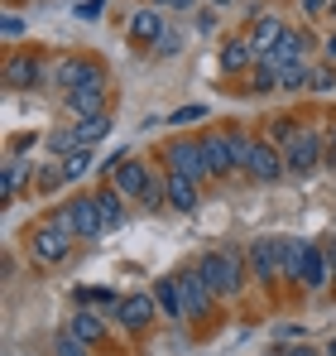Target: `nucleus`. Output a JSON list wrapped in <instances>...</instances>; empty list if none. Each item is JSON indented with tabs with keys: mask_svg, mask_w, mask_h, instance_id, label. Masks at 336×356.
Returning a JSON list of instances; mask_svg holds the SVG:
<instances>
[{
	"mask_svg": "<svg viewBox=\"0 0 336 356\" xmlns=\"http://www.w3.org/2000/svg\"><path fill=\"white\" fill-rule=\"evenodd\" d=\"M226 140H230V159H235V169L245 174V164H250V149H255V140H250L245 130H226Z\"/></svg>",
	"mask_w": 336,
	"mask_h": 356,
	"instance_id": "obj_31",
	"label": "nucleus"
},
{
	"mask_svg": "<svg viewBox=\"0 0 336 356\" xmlns=\"http://www.w3.org/2000/svg\"><path fill=\"white\" fill-rule=\"evenodd\" d=\"M327 15H332V19H336V0H332V10H327Z\"/></svg>",
	"mask_w": 336,
	"mask_h": 356,
	"instance_id": "obj_50",
	"label": "nucleus"
},
{
	"mask_svg": "<svg viewBox=\"0 0 336 356\" xmlns=\"http://www.w3.org/2000/svg\"><path fill=\"white\" fill-rule=\"evenodd\" d=\"M332 87H336V67H332V63L312 67V92H332Z\"/></svg>",
	"mask_w": 336,
	"mask_h": 356,
	"instance_id": "obj_36",
	"label": "nucleus"
},
{
	"mask_svg": "<svg viewBox=\"0 0 336 356\" xmlns=\"http://www.w3.org/2000/svg\"><path fill=\"white\" fill-rule=\"evenodd\" d=\"M187 120H207V106H183L168 116V125H187Z\"/></svg>",
	"mask_w": 336,
	"mask_h": 356,
	"instance_id": "obj_39",
	"label": "nucleus"
},
{
	"mask_svg": "<svg viewBox=\"0 0 336 356\" xmlns=\"http://www.w3.org/2000/svg\"><path fill=\"white\" fill-rule=\"evenodd\" d=\"M308 245H312V241H293V236H279V280H288V284H303V265H308Z\"/></svg>",
	"mask_w": 336,
	"mask_h": 356,
	"instance_id": "obj_14",
	"label": "nucleus"
},
{
	"mask_svg": "<svg viewBox=\"0 0 336 356\" xmlns=\"http://www.w3.org/2000/svg\"><path fill=\"white\" fill-rule=\"evenodd\" d=\"M19 183H24V159H10V164H5V174H0V197H5V202H15Z\"/></svg>",
	"mask_w": 336,
	"mask_h": 356,
	"instance_id": "obj_30",
	"label": "nucleus"
},
{
	"mask_svg": "<svg viewBox=\"0 0 336 356\" xmlns=\"http://www.w3.org/2000/svg\"><path fill=\"white\" fill-rule=\"evenodd\" d=\"M140 202H144L149 212H159V207H168V188H164V178H149V188L140 193Z\"/></svg>",
	"mask_w": 336,
	"mask_h": 356,
	"instance_id": "obj_32",
	"label": "nucleus"
},
{
	"mask_svg": "<svg viewBox=\"0 0 336 356\" xmlns=\"http://www.w3.org/2000/svg\"><path fill=\"white\" fill-rule=\"evenodd\" d=\"M207 5H212V10H230V0H207Z\"/></svg>",
	"mask_w": 336,
	"mask_h": 356,
	"instance_id": "obj_47",
	"label": "nucleus"
},
{
	"mask_svg": "<svg viewBox=\"0 0 336 356\" xmlns=\"http://www.w3.org/2000/svg\"><path fill=\"white\" fill-rule=\"evenodd\" d=\"M250 92H279V67L269 58L255 63V72H250Z\"/></svg>",
	"mask_w": 336,
	"mask_h": 356,
	"instance_id": "obj_26",
	"label": "nucleus"
},
{
	"mask_svg": "<svg viewBox=\"0 0 336 356\" xmlns=\"http://www.w3.org/2000/svg\"><path fill=\"white\" fill-rule=\"evenodd\" d=\"M202 159H207L212 178L235 174V159H230V140L226 135H202Z\"/></svg>",
	"mask_w": 336,
	"mask_h": 356,
	"instance_id": "obj_17",
	"label": "nucleus"
},
{
	"mask_svg": "<svg viewBox=\"0 0 336 356\" xmlns=\"http://www.w3.org/2000/svg\"><path fill=\"white\" fill-rule=\"evenodd\" d=\"M77 303H106V308H120V294H115V289H77Z\"/></svg>",
	"mask_w": 336,
	"mask_h": 356,
	"instance_id": "obj_33",
	"label": "nucleus"
},
{
	"mask_svg": "<svg viewBox=\"0 0 336 356\" xmlns=\"http://www.w3.org/2000/svg\"><path fill=\"white\" fill-rule=\"evenodd\" d=\"M154 298H159V308H164L168 318H183V298H178V284L173 280H159L154 284Z\"/></svg>",
	"mask_w": 336,
	"mask_h": 356,
	"instance_id": "obj_28",
	"label": "nucleus"
},
{
	"mask_svg": "<svg viewBox=\"0 0 336 356\" xmlns=\"http://www.w3.org/2000/svg\"><path fill=\"white\" fill-rule=\"evenodd\" d=\"M197 275L207 280V289L217 298H235L245 289V250H235V245H221V250H207L202 260H197Z\"/></svg>",
	"mask_w": 336,
	"mask_h": 356,
	"instance_id": "obj_1",
	"label": "nucleus"
},
{
	"mask_svg": "<svg viewBox=\"0 0 336 356\" xmlns=\"http://www.w3.org/2000/svg\"><path fill=\"white\" fill-rule=\"evenodd\" d=\"M322 58H327V63H332V67H336V29H332V34H327V44H322Z\"/></svg>",
	"mask_w": 336,
	"mask_h": 356,
	"instance_id": "obj_45",
	"label": "nucleus"
},
{
	"mask_svg": "<svg viewBox=\"0 0 336 356\" xmlns=\"http://www.w3.org/2000/svg\"><path fill=\"white\" fill-rule=\"evenodd\" d=\"M298 135H303V130H298V120H293V116H279V120H274V140H279V145H293Z\"/></svg>",
	"mask_w": 336,
	"mask_h": 356,
	"instance_id": "obj_35",
	"label": "nucleus"
},
{
	"mask_svg": "<svg viewBox=\"0 0 336 356\" xmlns=\"http://www.w3.org/2000/svg\"><path fill=\"white\" fill-rule=\"evenodd\" d=\"M327 164L336 169V120H332V145H327Z\"/></svg>",
	"mask_w": 336,
	"mask_h": 356,
	"instance_id": "obj_46",
	"label": "nucleus"
},
{
	"mask_svg": "<svg viewBox=\"0 0 336 356\" xmlns=\"http://www.w3.org/2000/svg\"><path fill=\"white\" fill-rule=\"evenodd\" d=\"M62 183H67V178H62V164H49V169L39 174V188H44V193H53V188H62Z\"/></svg>",
	"mask_w": 336,
	"mask_h": 356,
	"instance_id": "obj_38",
	"label": "nucleus"
},
{
	"mask_svg": "<svg viewBox=\"0 0 336 356\" xmlns=\"http://www.w3.org/2000/svg\"><path fill=\"white\" fill-rule=\"evenodd\" d=\"M283 29H288V24H283L279 15H255V19H250V29H245V39H250V49H255V58H269V54H274V44L283 39Z\"/></svg>",
	"mask_w": 336,
	"mask_h": 356,
	"instance_id": "obj_10",
	"label": "nucleus"
},
{
	"mask_svg": "<svg viewBox=\"0 0 336 356\" xmlns=\"http://www.w3.org/2000/svg\"><path fill=\"white\" fill-rule=\"evenodd\" d=\"M279 92H312V63H288V67H279Z\"/></svg>",
	"mask_w": 336,
	"mask_h": 356,
	"instance_id": "obj_25",
	"label": "nucleus"
},
{
	"mask_svg": "<svg viewBox=\"0 0 336 356\" xmlns=\"http://www.w3.org/2000/svg\"><path fill=\"white\" fill-rule=\"evenodd\" d=\"M49 149H53L58 159L77 154V149H82V145H77V125H62V130H53V135H49Z\"/></svg>",
	"mask_w": 336,
	"mask_h": 356,
	"instance_id": "obj_29",
	"label": "nucleus"
},
{
	"mask_svg": "<svg viewBox=\"0 0 336 356\" xmlns=\"http://www.w3.org/2000/svg\"><path fill=\"white\" fill-rule=\"evenodd\" d=\"M67 332L77 337V342H87V347H96L101 337H106V323L92 313V308H77L72 318H67Z\"/></svg>",
	"mask_w": 336,
	"mask_h": 356,
	"instance_id": "obj_21",
	"label": "nucleus"
},
{
	"mask_svg": "<svg viewBox=\"0 0 336 356\" xmlns=\"http://www.w3.org/2000/svg\"><path fill=\"white\" fill-rule=\"evenodd\" d=\"M303 5V15H327L332 10V0H298Z\"/></svg>",
	"mask_w": 336,
	"mask_h": 356,
	"instance_id": "obj_43",
	"label": "nucleus"
},
{
	"mask_svg": "<svg viewBox=\"0 0 336 356\" xmlns=\"http://www.w3.org/2000/svg\"><path fill=\"white\" fill-rule=\"evenodd\" d=\"M130 39H135V44H159V39H164V15H159V10H135Z\"/></svg>",
	"mask_w": 336,
	"mask_h": 356,
	"instance_id": "obj_22",
	"label": "nucleus"
},
{
	"mask_svg": "<svg viewBox=\"0 0 336 356\" xmlns=\"http://www.w3.org/2000/svg\"><path fill=\"white\" fill-rule=\"evenodd\" d=\"M322 164H327V140H322V130H303L293 145H283V169L293 178L317 174Z\"/></svg>",
	"mask_w": 336,
	"mask_h": 356,
	"instance_id": "obj_2",
	"label": "nucleus"
},
{
	"mask_svg": "<svg viewBox=\"0 0 336 356\" xmlns=\"http://www.w3.org/2000/svg\"><path fill=\"white\" fill-rule=\"evenodd\" d=\"M106 82H87V87H77V92H67V111L72 120H87V116H101L106 111Z\"/></svg>",
	"mask_w": 336,
	"mask_h": 356,
	"instance_id": "obj_12",
	"label": "nucleus"
},
{
	"mask_svg": "<svg viewBox=\"0 0 336 356\" xmlns=\"http://www.w3.org/2000/svg\"><path fill=\"white\" fill-rule=\"evenodd\" d=\"M106 135H111V116H106V111H101V116L77 120V145H82V149H96Z\"/></svg>",
	"mask_w": 336,
	"mask_h": 356,
	"instance_id": "obj_23",
	"label": "nucleus"
},
{
	"mask_svg": "<svg viewBox=\"0 0 336 356\" xmlns=\"http://www.w3.org/2000/svg\"><path fill=\"white\" fill-rule=\"evenodd\" d=\"M164 164H168V174H183V178H192V183H207V178H212L207 159H202V140H183V135L168 140Z\"/></svg>",
	"mask_w": 336,
	"mask_h": 356,
	"instance_id": "obj_3",
	"label": "nucleus"
},
{
	"mask_svg": "<svg viewBox=\"0 0 336 356\" xmlns=\"http://www.w3.org/2000/svg\"><path fill=\"white\" fill-rule=\"evenodd\" d=\"M72 232L67 227H58V222H39L34 232H29V255L39 260V265H58V260H67V250H72Z\"/></svg>",
	"mask_w": 336,
	"mask_h": 356,
	"instance_id": "obj_4",
	"label": "nucleus"
},
{
	"mask_svg": "<svg viewBox=\"0 0 336 356\" xmlns=\"http://www.w3.org/2000/svg\"><path fill=\"white\" fill-rule=\"evenodd\" d=\"M58 164H62V178H67V183H77V178L92 174L96 159H92V149H77V154H67V159H58Z\"/></svg>",
	"mask_w": 336,
	"mask_h": 356,
	"instance_id": "obj_27",
	"label": "nucleus"
},
{
	"mask_svg": "<svg viewBox=\"0 0 336 356\" xmlns=\"http://www.w3.org/2000/svg\"><path fill=\"white\" fill-rule=\"evenodd\" d=\"M322 255H327V265H332V280H336V236L322 241Z\"/></svg>",
	"mask_w": 336,
	"mask_h": 356,
	"instance_id": "obj_44",
	"label": "nucleus"
},
{
	"mask_svg": "<svg viewBox=\"0 0 336 356\" xmlns=\"http://www.w3.org/2000/svg\"><path fill=\"white\" fill-rule=\"evenodd\" d=\"M250 63H260V58H255V49H250L245 34H235V39H226V44H221V72H226V77L245 72Z\"/></svg>",
	"mask_w": 336,
	"mask_h": 356,
	"instance_id": "obj_19",
	"label": "nucleus"
},
{
	"mask_svg": "<svg viewBox=\"0 0 336 356\" xmlns=\"http://www.w3.org/2000/svg\"><path fill=\"white\" fill-rule=\"evenodd\" d=\"M245 174L255 178V183H279L288 169H283V154L269 145V140H255V149H250V164H245Z\"/></svg>",
	"mask_w": 336,
	"mask_h": 356,
	"instance_id": "obj_9",
	"label": "nucleus"
},
{
	"mask_svg": "<svg viewBox=\"0 0 336 356\" xmlns=\"http://www.w3.org/2000/svg\"><path fill=\"white\" fill-rule=\"evenodd\" d=\"M149 178H154V174H149V164L130 154V159L115 169V188H120V193H130V197H140V193L149 188Z\"/></svg>",
	"mask_w": 336,
	"mask_h": 356,
	"instance_id": "obj_20",
	"label": "nucleus"
},
{
	"mask_svg": "<svg viewBox=\"0 0 336 356\" xmlns=\"http://www.w3.org/2000/svg\"><path fill=\"white\" fill-rule=\"evenodd\" d=\"M308 49H312L308 29H283V39L274 44L269 63H274V67H288V63H308Z\"/></svg>",
	"mask_w": 336,
	"mask_h": 356,
	"instance_id": "obj_15",
	"label": "nucleus"
},
{
	"mask_svg": "<svg viewBox=\"0 0 336 356\" xmlns=\"http://www.w3.org/2000/svg\"><path fill=\"white\" fill-rule=\"evenodd\" d=\"M101 10H106V0H82L77 5V19H101Z\"/></svg>",
	"mask_w": 336,
	"mask_h": 356,
	"instance_id": "obj_41",
	"label": "nucleus"
},
{
	"mask_svg": "<svg viewBox=\"0 0 336 356\" xmlns=\"http://www.w3.org/2000/svg\"><path fill=\"white\" fill-rule=\"evenodd\" d=\"M164 188H168V207L173 212H192L202 202V183H192L183 174H164Z\"/></svg>",
	"mask_w": 336,
	"mask_h": 356,
	"instance_id": "obj_16",
	"label": "nucleus"
},
{
	"mask_svg": "<svg viewBox=\"0 0 336 356\" xmlns=\"http://www.w3.org/2000/svg\"><path fill=\"white\" fill-rule=\"evenodd\" d=\"M245 265H250V280L274 284L279 280V236H255L245 245Z\"/></svg>",
	"mask_w": 336,
	"mask_h": 356,
	"instance_id": "obj_6",
	"label": "nucleus"
},
{
	"mask_svg": "<svg viewBox=\"0 0 336 356\" xmlns=\"http://www.w3.org/2000/svg\"><path fill=\"white\" fill-rule=\"evenodd\" d=\"M327 284H332V265H327L322 245L312 241V245H308V265H303V289H308V294H322Z\"/></svg>",
	"mask_w": 336,
	"mask_h": 356,
	"instance_id": "obj_18",
	"label": "nucleus"
},
{
	"mask_svg": "<svg viewBox=\"0 0 336 356\" xmlns=\"http://www.w3.org/2000/svg\"><path fill=\"white\" fill-rule=\"evenodd\" d=\"M0 34H5V39H19V34H24V19H19V15H5V19H0Z\"/></svg>",
	"mask_w": 336,
	"mask_h": 356,
	"instance_id": "obj_40",
	"label": "nucleus"
},
{
	"mask_svg": "<svg viewBox=\"0 0 336 356\" xmlns=\"http://www.w3.org/2000/svg\"><path fill=\"white\" fill-rule=\"evenodd\" d=\"M327 356H336V337H332V342H327Z\"/></svg>",
	"mask_w": 336,
	"mask_h": 356,
	"instance_id": "obj_49",
	"label": "nucleus"
},
{
	"mask_svg": "<svg viewBox=\"0 0 336 356\" xmlns=\"http://www.w3.org/2000/svg\"><path fill=\"white\" fill-rule=\"evenodd\" d=\"M96 207H101V222H106V232H111V227H120V217H125V193H120V188H101V193H96Z\"/></svg>",
	"mask_w": 336,
	"mask_h": 356,
	"instance_id": "obj_24",
	"label": "nucleus"
},
{
	"mask_svg": "<svg viewBox=\"0 0 336 356\" xmlns=\"http://www.w3.org/2000/svg\"><path fill=\"white\" fill-rule=\"evenodd\" d=\"M87 82H106V67L92 58H62L53 67V87H62V92H77Z\"/></svg>",
	"mask_w": 336,
	"mask_h": 356,
	"instance_id": "obj_7",
	"label": "nucleus"
},
{
	"mask_svg": "<svg viewBox=\"0 0 336 356\" xmlns=\"http://www.w3.org/2000/svg\"><path fill=\"white\" fill-rule=\"evenodd\" d=\"M173 284H178V298H183V318H207V313H212L217 294L207 289V280L197 275V265L183 270V275H173Z\"/></svg>",
	"mask_w": 336,
	"mask_h": 356,
	"instance_id": "obj_5",
	"label": "nucleus"
},
{
	"mask_svg": "<svg viewBox=\"0 0 336 356\" xmlns=\"http://www.w3.org/2000/svg\"><path fill=\"white\" fill-rule=\"evenodd\" d=\"M115 318H120V327H125V332H144V327L159 318V298H154V294H130V298H120Z\"/></svg>",
	"mask_w": 336,
	"mask_h": 356,
	"instance_id": "obj_8",
	"label": "nucleus"
},
{
	"mask_svg": "<svg viewBox=\"0 0 336 356\" xmlns=\"http://www.w3.org/2000/svg\"><path fill=\"white\" fill-rule=\"evenodd\" d=\"M39 82H44V63L34 58V54H15V58L5 63V87L29 92V87H39Z\"/></svg>",
	"mask_w": 336,
	"mask_h": 356,
	"instance_id": "obj_13",
	"label": "nucleus"
},
{
	"mask_svg": "<svg viewBox=\"0 0 336 356\" xmlns=\"http://www.w3.org/2000/svg\"><path fill=\"white\" fill-rule=\"evenodd\" d=\"M58 356H87V342H77V337H72V332H62V337H58V347H53Z\"/></svg>",
	"mask_w": 336,
	"mask_h": 356,
	"instance_id": "obj_37",
	"label": "nucleus"
},
{
	"mask_svg": "<svg viewBox=\"0 0 336 356\" xmlns=\"http://www.w3.org/2000/svg\"><path fill=\"white\" fill-rule=\"evenodd\" d=\"M279 356H327V352H317V347H308V342H293V347H283Z\"/></svg>",
	"mask_w": 336,
	"mask_h": 356,
	"instance_id": "obj_42",
	"label": "nucleus"
},
{
	"mask_svg": "<svg viewBox=\"0 0 336 356\" xmlns=\"http://www.w3.org/2000/svg\"><path fill=\"white\" fill-rule=\"evenodd\" d=\"M72 232H77V241H92V236H101V232H106L101 207H96V193L72 197Z\"/></svg>",
	"mask_w": 336,
	"mask_h": 356,
	"instance_id": "obj_11",
	"label": "nucleus"
},
{
	"mask_svg": "<svg viewBox=\"0 0 336 356\" xmlns=\"http://www.w3.org/2000/svg\"><path fill=\"white\" fill-rule=\"evenodd\" d=\"M154 5H159V10H173V5H178V0H154Z\"/></svg>",
	"mask_w": 336,
	"mask_h": 356,
	"instance_id": "obj_48",
	"label": "nucleus"
},
{
	"mask_svg": "<svg viewBox=\"0 0 336 356\" xmlns=\"http://www.w3.org/2000/svg\"><path fill=\"white\" fill-rule=\"evenodd\" d=\"M154 54H159V58H178V54H183V34H178V29H164V39L154 44Z\"/></svg>",
	"mask_w": 336,
	"mask_h": 356,
	"instance_id": "obj_34",
	"label": "nucleus"
}]
</instances>
